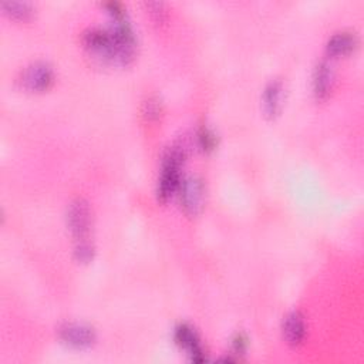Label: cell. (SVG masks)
Masks as SVG:
<instances>
[{"instance_id": "1", "label": "cell", "mask_w": 364, "mask_h": 364, "mask_svg": "<svg viewBox=\"0 0 364 364\" xmlns=\"http://www.w3.org/2000/svg\"><path fill=\"white\" fill-rule=\"evenodd\" d=\"M186 158V148L172 146L167 150L162 160V172L158 182V198L168 200L181 184V165Z\"/></svg>"}, {"instance_id": "2", "label": "cell", "mask_w": 364, "mask_h": 364, "mask_svg": "<svg viewBox=\"0 0 364 364\" xmlns=\"http://www.w3.org/2000/svg\"><path fill=\"white\" fill-rule=\"evenodd\" d=\"M178 188L182 208L188 215H198L205 202V188L202 181L198 176L191 175L182 179Z\"/></svg>"}, {"instance_id": "3", "label": "cell", "mask_w": 364, "mask_h": 364, "mask_svg": "<svg viewBox=\"0 0 364 364\" xmlns=\"http://www.w3.org/2000/svg\"><path fill=\"white\" fill-rule=\"evenodd\" d=\"M67 223L69 230L77 241L87 239L91 227V211L85 200L76 198L71 201L67 211Z\"/></svg>"}, {"instance_id": "4", "label": "cell", "mask_w": 364, "mask_h": 364, "mask_svg": "<svg viewBox=\"0 0 364 364\" xmlns=\"http://www.w3.org/2000/svg\"><path fill=\"white\" fill-rule=\"evenodd\" d=\"M19 81L26 90L46 91L55 81V71L50 64L37 62L23 70Z\"/></svg>"}, {"instance_id": "5", "label": "cell", "mask_w": 364, "mask_h": 364, "mask_svg": "<svg viewBox=\"0 0 364 364\" xmlns=\"http://www.w3.org/2000/svg\"><path fill=\"white\" fill-rule=\"evenodd\" d=\"M83 43L85 49L91 53H96L104 59L114 62V43L110 30L103 29H88L83 34Z\"/></svg>"}, {"instance_id": "6", "label": "cell", "mask_w": 364, "mask_h": 364, "mask_svg": "<svg viewBox=\"0 0 364 364\" xmlns=\"http://www.w3.org/2000/svg\"><path fill=\"white\" fill-rule=\"evenodd\" d=\"M60 339L74 347H88L96 342V332L81 323H67L60 328Z\"/></svg>"}, {"instance_id": "7", "label": "cell", "mask_w": 364, "mask_h": 364, "mask_svg": "<svg viewBox=\"0 0 364 364\" xmlns=\"http://www.w3.org/2000/svg\"><path fill=\"white\" fill-rule=\"evenodd\" d=\"M175 340L181 347H184L190 351V354L192 356V360L204 361L206 358L201 340H200L197 332L190 325H179L175 329Z\"/></svg>"}, {"instance_id": "8", "label": "cell", "mask_w": 364, "mask_h": 364, "mask_svg": "<svg viewBox=\"0 0 364 364\" xmlns=\"http://www.w3.org/2000/svg\"><path fill=\"white\" fill-rule=\"evenodd\" d=\"M284 337L290 346H299L306 337L304 317L299 312H292L284 322Z\"/></svg>"}, {"instance_id": "9", "label": "cell", "mask_w": 364, "mask_h": 364, "mask_svg": "<svg viewBox=\"0 0 364 364\" xmlns=\"http://www.w3.org/2000/svg\"><path fill=\"white\" fill-rule=\"evenodd\" d=\"M333 80H335V74L332 66L328 62L318 63L313 77V88L317 99L323 100L330 94V91L333 88Z\"/></svg>"}, {"instance_id": "10", "label": "cell", "mask_w": 364, "mask_h": 364, "mask_svg": "<svg viewBox=\"0 0 364 364\" xmlns=\"http://www.w3.org/2000/svg\"><path fill=\"white\" fill-rule=\"evenodd\" d=\"M284 87L282 83L275 80L270 81L263 93V111L269 118H275L282 108Z\"/></svg>"}, {"instance_id": "11", "label": "cell", "mask_w": 364, "mask_h": 364, "mask_svg": "<svg viewBox=\"0 0 364 364\" xmlns=\"http://www.w3.org/2000/svg\"><path fill=\"white\" fill-rule=\"evenodd\" d=\"M357 46V37L350 31H340L330 37L328 43V53L330 56H346L351 53Z\"/></svg>"}, {"instance_id": "12", "label": "cell", "mask_w": 364, "mask_h": 364, "mask_svg": "<svg viewBox=\"0 0 364 364\" xmlns=\"http://www.w3.org/2000/svg\"><path fill=\"white\" fill-rule=\"evenodd\" d=\"M4 10L19 20H27L34 13V6L30 2H4Z\"/></svg>"}, {"instance_id": "13", "label": "cell", "mask_w": 364, "mask_h": 364, "mask_svg": "<svg viewBox=\"0 0 364 364\" xmlns=\"http://www.w3.org/2000/svg\"><path fill=\"white\" fill-rule=\"evenodd\" d=\"M198 143H200V147H201L204 151H211V150H214V147H215V144H216L215 134H214L209 128H206V127L201 128L200 132H198Z\"/></svg>"}, {"instance_id": "14", "label": "cell", "mask_w": 364, "mask_h": 364, "mask_svg": "<svg viewBox=\"0 0 364 364\" xmlns=\"http://www.w3.org/2000/svg\"><path fill=\"white\" fill-rule=\"evenodd\" d=\"M74 253H76L77 260H80V262H88L90 259H93L94 248H93V245H91L87 239L78 241Z\"/></svg>"}, {"instance_id": "15", "label": "cell", "mask_w": 364, "mask_h": 364, "mask_svg": "<svg viewBox=\"0 0 364 364\" xmlns=\"http://www.w3.org/2000/svg\"><path fill=\"white\" fill-rule=\"evenodd\" d=\"M144 5L148 13L153 16V19L158 23H162L167 19V9L162 2H146Z\"/></svg>"}, {"instance_id": "16", "label": "cell", "mask_w": 364, "mask_h": 364, "mask_svg": "<svg viewBox=\"0 0 364 364\" xmlns=\"http://www.w3.org/2000/svg\"><path fill=\"white\" fill-rule=\"evenodd\" d=\"M161 114V103L158 99L151 97L144 103V115L147 120H157Z\"/></svg>"}, {"instance_id": "17", "label": "cell", "mask_w": 364, "mask_h": 364, "mask_svg": "<svg viewBox=\"0 0 364 364\" xmlns=\"http://www.w3.org/2000/svg\"><path fill=\"white\" fill-rule=\"evenodd\" d=\"M246 344H248V342H246V339H245L242 335H238V336L235 337V340H234V349H235L237 353L245 351Z\"/></svg>"}]
</instances>
